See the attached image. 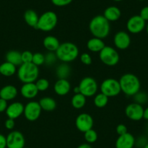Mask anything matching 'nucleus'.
<instances>
[{"instance_id": "6ab92c4d", "label": "nucleus", "mask_w": 148, "mask_h": 148, "mask_svg": "<svg viewBox=\"0 0 148 148\" xmlns=\"http://www.w3.org/2000/svg\"><path fill=\"white\" fill-rule=\"evenodd\" d=\"M18 90L13 85H6L0 89V98L6 101L12 100L18 96Z\"/></svg>"}, {"instance_id": "72a5a7b5", "label": "nucleus", "mask_w": 148, "mask_h": 148, "mask_svg": "<svg viewBox=\"0 0 148 148\" xmlns=\"http://www.w3.org/2000/svg\"><path fill=\"white\" fill-rule=\"evenodd\" d=\"M45 56V65H48V66H50V65H54L55 62L58 60V58H57V55L55 54V52H49L48 53H47Z\"/></svg>"}, {"instance_id": "c9c22d12", "label": "nucleus", "mask_w": 148, "mask_h": 148, "mask_svg": "<svg viewBox=\"0 0 148 148\" xmlns=\"http://www.w3.org/2000/svg\"><path fill=\"white\" fill-rule=\"evenodd\" d=\"M147 142V136L142 135L139 136L137 139H135V146L138 148H143Z\"/></svg>"}, {"instance_id": "6e6552de", "label": "nucleus", "mask_w": 148, "mask_h": 148, "mask_svg": "<svg viewBox=\"0 0 148 148\" xmlns=\"http://www.w3.org/2000/svg\"><path fill=\"white\" fill-rule=\"evenodd\" d=\"M80 93L86 97H91L97 95L98 91V84L94 78L86 76L81 80L79 84Z\"/></svg>"}, {"instance_id": "603ef678", "label": "nucleus", "mask_w": 148, "mask_h": 148, "mask_svg": "<svg viewBox=\"0 0 148 148\" xmlns=\"http://www.w3.org/2000/svg\"><path fill=\"white\" fill-rule=\"evenodd\" d=\"M138 1H145V0H138Z\"/></svg>"}, {"instance_id": "423d86ee", "label": "nucleus", "mask_w": 148, "mask_h": 148, "mask_svg": "<svg viewBox=\"0 0 148 148\" xmlns=\"http://www.w3.org/2000/svg\"><path fill=\"white\" fill-rule=\"evenodd\" d=\"M99 57L101 62L108 66H115L120 60V56L118 51L110 46H105L99 52Z\"/></svg>"}, {"instance_id": "a211bd4d", "label": "nucleus", "mask_w": 148, "mask_h": 148, "mask_svg": "<svg viewBox=\"0 0 148 148\" xmlns=\"http://www.w3.org/2000/svg\"><path fill=\"white\" fill-rule=\"evenodd\" d=\"M71 89V85L68 79H58L54 84V92L59 96H65Z\"/></svg>"}, {"instance_id": "79ce46f5", "label": "nucleus", "mask_w": 148, "mask_h": 148, "mask_svg": "<svg viewBox=\"0 0 148 148\" xmlns=\"http://www.w3.org/2000/svg\"><path fill=\"white\" fill-rule=\"evenodd\" d=\"M8 101H6L4 99H2V98H0V113L5 112L7 108H8Z\"/></svg>"}, {"instance_id": "5fc2aeb1", "label": "nucleus", "mask_w": 148, "mask_h": 148, "mask_svg": "<svg viewBox=\"0 0 148 148\" xmlns=\"http://www.w3.org/2000/svg\"><path fill=\"white\" fill-rule=\"evenodd\" d=\"M147 139H148V134H147Z\"/></svg>"}, {"instance_id": "f257e3e1", "label": "nucleus", "mask_w": 148, "mask_h": 148, "mask_svg": "<svg viewBox=\"0 0 148 148\" xmlns=\"http://www.w3.org/2000/svg\"><path fill=\"white\" fill-rule=\"evenodd\" d=\"M89 29L94 37L104 39L110 32V24L103 15H98L90 21Z\"/></svg>"}, {"instance_id": "2eb2a0df", "label": "nucleus", "mask_w": 148, "mask_h": 148, "mask_svg": "<svg viewBox=\"0 0 148 148\" xmlns=\"http://www.w3.org/2000/svg\"><path fill=\"white\" fill-rule=\"evenodd\" d=\"M24 107L25 105H23V104L21 103V102H12L10 105H8L5 111L7 116L9 119H14V120L18 119L20 116L23 114Z\"/></svg>"}, {"instance_id": "c85d7f7f", "label": "nucleus", "mask_w": 148, "mask_h": 148, "mask_svg": "<svg viewBox=\"0 0 148 148\" xmlns=\"http://www.w3.org/2000/svg\"><path fill=\"white\" fill-rule=\"evenodd\" d=\"M109 101V97H107L106 95L102 93H98L96 95H95L94 98V104L97 108H105L108 103Z\"/></svg>"}, {"instance_id": "f704fd0d", "label": "nucleus", "mask_w": 148, "mask_h": 148, "mask_svg": "<svg viewBox=\"0 0 148 148\" xmlns=\"http://www.w3.org/2000/svg\"><path fill=\"white\" fill-rule=\"evenodd\" d=\"M33 55H34V54H33L31 51L25 50L23 51V52H21V58H22L23 63H29V62H32Z\"/></svg>"}, {"instance_id": "49530a36", "label": "nucleus", "mask_w": 148, "mask_h": 148, "mask_svg": "<svg viewBox=\"0 0 148 148\" xmlns=\"http://www.w3.org/2000/svg\"><path fill=\"white\" fill-rule=\"evenodd\" d=\"M73 92H74V94H79V93H80V89H79V86H76V87H74Z\"/></svg>"}, {"instance_id": "a18cd8bd", "label": "nucleus", "mask_w": 148, "mask_h": 148, "mask_svg": "<svg viewBox=\"0 0 148 148\" xmlns=\"http://www.w3.org/2000/svg\"><path fill=\"white\" fill-rule=\"evenodd\" d=\"M77 148H92V146L90 145V144L83 143V144H82V145H79V146H78Z\"/></svg>"}, {"instance_id": "a878e982", "label": "nucleus", "mask_w": 148, "mask_h": 148, "mask_svg": "<svg viewBox=\"0 0 148 148\" xmlns=\"http://www.w3.org/2000/svg\"><path fill=\"white\" fill-rule=\"evenodd\" d=\"M17 66L9 62H5L0 65V74L6 77H10L17 72Z\"/></svg>"}, {"instance_id": "7c9ffc66", "label": "nucleus", "mask_w": 148, "mask_h": 148, "mask_svg": "<svg viewBox=\"0 0 148 148\" xmlns=\"http://www.w3.org/2000/svg\"><path fill=\"white\" fill-rule=\"evenodd\" d=\"M134 101L139 105H145L148 102V95L145 92H138L134 95Z\"/></svg>"}, {"instance_id": "4be33fe9", "label": "nucleus", "mask_w": 148, "mask_h": 148, "mask_svg": "<svg viewBox=\"0 0 148 148\" xmlns=\"http://www.w3.org/2000/svg\"><path fill=\"white\" fill-rule=\"evenodd\" d=\"M60 45L59 40L54 36H47L43 40V46L49 52H56Z\"/></svg>"}, {"instance_id": "9d476101", "label": "nucleus", "mask_w": 148, "mask_h": 148, "mask_svg": "<svg viewBox=\"0 0 148 148\" xmlns=\"http://www.w3.org/2000/svg\"><path fill=\"white\" fill-rule=\"evenodd\" d=\"M7 148H23L25 140L22 132L12 131L6 136Z\"/></svg>"}, {"instance_id": "3c124183", "label": "nucleus", "mask_w": 148, "mask_h": 148, "mask_svg": "<svg viewBox=\"0 0 148 148\" xmlns=\"http://www.w3.org/2000/svg\"><path fill=\"white\" fill-rule=\"evenodd\" d=\"M113 1H115V2H121L123 0H113Z\"/></svg>"}, {"instance_id": "f8f14e48", "label": "nucleus", "mask_w": 148, "mask_h": 148, "mask_svg": "<svg viewBox=\"0 0 148 148\" xmlns=\"http://www.w3.org/2000/svg\"><path fill=\"white\" fill-rule=\"evenodd\" d=\"M146 27V21H144L140 15H133L128 20L126 28L132 34H137L142 32Z\"/></svg>"}, {"instance_id": "09e8293b", "label": "nucleus", "mask_w": 148, "mask_h": 148, "mask_svg": "<svg viewBox=\"0 0 148 148\" xmlns=\"http://www.w3.org/2000/svg\"><path fill=\"white\" fill-rule=\"evenodd\" d=\"M146 129H147V134H148V121H147V125H146Z\"/></svg>"}, {"instance_id": "0eeeda50", "label": "nucleus", "mask_w": 148, "mask_h": 148, "mask_svg": "<svg viewBox=\"0 0 148 148\" xmlns=\"http://www.w3.org/2000/svg\"><path fill=\"white\" fill-rule=\"evenodd\" d=\"M101 93L108 97H116L121 92L119 81L113 78L106 79L101 83L99 86Z\"/></svg>"}, {"instance_id": "9b49d317", "label": "nucleus", "mask_w": 148, "mask_h": 148, "mask_svg": "<svg viewBox=\"0 0 148 148\" xmlns=\"http://www.w3.org/2000/svg\"><path fill=\"white\" fill-rule=\"evenodd\" d=\"M144 108L142 105L132 102L129 104L125 108V114L126 117L134 121H139L143 119Z\"/></svg>"}, {"instance_id": "b1692460", "label": "nucleus", "mask_w": 148, "mask_h": 148, "mask_svg": "<svg viewBox=\"0 0 148 148\" xmlns=\"http://www.w3.org/2000/svg\"><path fill=\"white\" fill-rule=\"evenodd\" d=\"M39 102L42 110L51 112L55 110L57 108L56 101L50 97H44L39 100Z\"/></svg>"}, {"instance_id": "4c0bfd02", "label": "nucleus", "mask_w": 148, "mask_h": 148, "mask_svg": "<svg viewBox=\"0 0 148 148\" xmlns=\"http://www.w3.org/2000/svg\"><path fill=\"white\" fill-rule=\"evenodd\" d=\"M52 3L57 7H65L70 5L73 0H51Z\"/></svg>"}, {"instance_id": "e433bc0d", "label": "nucleus", "mask_w": 148, "mask_h": 148, "mask_svg": "<svg viewBox=\"0 0 148 148\" xmlns=\"http://www.w3.org/2000/svg\"><path fill=\"white\" fill-rule=\"evenodd\" d=\"M80 60L81 62L85 65H89L92 64V59L91 55H89V53H86V52H84V53H82L80 56Z\"/></svg>"}, {"instance_id": "7ed1b4c3", "label": "nucleus", "mask_w": 148, "mask_h": 148, "mask_svg": "<svg viewBox=\"0 0 148 148\" xmlns=\"http://www.w3.org/2000/svg\"><path fill=\"white\" fill-rule=\"evenodd\" d=\"M18 78L22 83H35L39 79V67L33 62L22 63L17 70Z\"/></svg>"}, {"instance_id": "bb28decb", "label": "nucleus", "mask_w": 148, "mask_h": 148, "mask_svg": "<svg viewBox=\"0 0 148 148\" xmlns=\"http://www.w3.org/2000/svg\"><path fill=\"white\" fill-rule=\"evenodd\" d=\"M7 62L13 64L15 66H20L22 65V58H21V52L17 50H10L6 54L5 56Z\"/></svg>"}, {"instance_id": "de8ad7c7", "label": "nucleus", "mask_w": 148, "mask_h": 148, "mask_svg": "<svg viewBox=\"0 0 148 148\" xmlns=\"http://www.w3.org/2000/svg\"><path fill=\"white\" fill-rule=\"evenodd\" d=\"M145 28H146L147 34V35H148V23L146 25V27H145Z\"/></svg>"}, {"instance_id": "a19ab883", "label": "nucleus", "mask_w": 148, "mask_h": 148, "mask_svg": "<svg viewBox=\"0 0 148 148\" xmlns=\"http://www.w3.org/2000/svg\"><path fill=\"white\" fill-rule=\"evenodd\" d=\"M139 15L144 21H148V6H145L142 8Z\"/></svg>"}, {"instance_id": "37998d69", "label": "nucleus", "mask_w": 148, "mask_h": 148, "mask_svg": "<svg viewBox=\"0 0 148 148\" xmlns=\"http://www.w3.org/2000/svg\"><path fill=\"white\" fill-rule=\"evenodd\" d=\"M0 148H7L6 136L0 134Z\"/></svg>"}, {"instance_id": "f3484780", "label": "nucleus", "mask_w": 148, "mask_h": 148, "mask_svg": "<svg viewBox=\"0 0 148 148\" xmlns=\"http://www.w3.org/2000/svg\"><path fill=\"white\" fill-rule=\"evenodd\" d=\"M23 97L27 99H33L37 96L39 90L35 83H25L23 84L20 90Z\"/></svg>"}, {"instance_id": "cd10ccee", "label": "nucleus", "mask_w": 148, "mask_h": 148, "mask_svg": "<svg viewBox=\"0 0 148 148\" xmlns=\"http://www.w3.org/2000/svg\"><path fill=\"white\" fill-rule=\"evenodd\" d=\"M71 105L75 109H82L86 103V97L82 94H74L71 98Z\"/></svg>"}, {"instance_id": "1a4fd4ad", "label": "nucleus", "mask_w": 148, "mask_h": 148, "mask_svg": "<svg viewBox=\"0 0 148 148\" xmlns=\"http://www.w3.org/2000/svg\"><path fill=\"white\" fill-rule=\"evenodd\" d=\"M42 111V109L39 102L30 101L24 107L23 115L29 121H35L40 117Z\"/></svg>"}, {"instance_id": "58836bf2", "label": "nucleus", "mask_w": 148, "mask_h": 148, "mask_svg": "<svg viewBox=\"0 0 148 148\" xmlns=\"http://www.w3.org/2000/svg\"><path fill=\"white\" fill-rule=\"evenodd\" d=\"M116 132L119 134V136H120V135H123L124 134L127 133L128 129L126 125L123 124V123H120L116 127Z\"/></svg>"}, {"instance_id": "8fccbe9b", "label": "nucleus", "mask_w": 148, "mask_h": 148, "mask_svg": "<svg viewBox=\"0 0 148 148\" xmlns=\"http://www.w3.org/2000/svg\"><path fill=\"white\" fill-rule=\"evenodd\" d=\"M143 148H148V142H147V143L146 144V145H145V146Z\"/></svg>"}, {"instance_id": "f03ea898", "label": "nucleus", "mask_w": 148, "mask_h": 148, "mask_svg": "<svg viewBox=\"0 0 148 148\" xmlns=\"http://www.w3.org/2000/svg\"><path fill=\"white\" fill-rule=\"evenodd\" d=\"M119 81L121 92L127 96H134L140 91V81L134 74L130 73L123 74Z\"/></svg>"}, {"instance_id": "dca6fc26", "label": "nucleus", "mask_w": 148, "mask_h": 148, "mask_svg": "<svg viewBox=\"0 0 148 148\" xmlns=\"http://www.w3.org/2000/svg\"><path fill=\"white\" fill-rule=\"evenodd\" d=\"M116 148H134L135 147V137L131 133L120 135L116 141Z\"/></svg>"}, {"instance_id": "393cba45", "label": "nucleus", "mask_w": 148, "mask_h": 148, "mask_svg": "<svg viewBox=\"0 0 148 148\" xmlns=\"http://www.w3.org/2000/svg\"><path fill=\"white\" fill-rule=\"evenodd\" d=\"M56 76L58 79H68L71 73V66L66 62H62L56 68Z\"/></svg>"}, {"instance_id": "c756f323", "label": "nucleus", "mask_w": 148, "mask_h": 148, "mask_svg": "<svg viewBox=\"0 0 148 148\" xmlns=\"http://www.w3.org/2000/svg\"><path fill=\"white\" fill-rule=\"evenodd\" d=\"M84 134V139L86 140V143L93 144L97 140L98 134L95 129H89Z\"/></svg>"}, {"instance_id": "ea45409f", "label": "nucleus", "mask_w": 148, "mask_h": 148, "mask_svg": "<svg viewBox=\"0 0 148 148\" xmlns=\"http://www.w3.org/2000/svg\"><path fill=\"white\" fill-rule=\"evenodd\" d=\"M15 122L14 119H9V118H8V119L5 121V126L7 129H8V130H12V129L15 128Z\"/></svg>"}, {"instance_id": "ddd939ff", "label": "nucleus", "mask_w": 148, "mask_h": 148, "mask_svg": "<svg viewBox=\"0 0 148 148\" xmlns=\"http://www.w3.org/2000/svg\"><path fill=\"white\" fill-rule=\"evenodd\" d=\"M76 128L81 132H86L89 129H93L94 120L92 116L90 114L86 113H80L76 117L75 121Z\"/></svg>"}, {"instance_id": "412c9836", "label": "nucleus", "mask_w": 148, "mask_h": 148, "mask_svg": "<svg viewBox=\"0 0 148 148\" xmlns=\"http://www.w3.org/2000/svg\"><path fill=\"white\" fill-rule=\"evenodd\" d=\"M86 47L90 52L99 53L105 47V44L103 39L93 36V38H91L90 39L88 40L87 43H86Z\"/></svg>"}, {"instance_id": "2f4dec72", "label": "nucleus", "mask_w": 148, "mask_h": 148, "mask_svg": "<svg viewBox=\"0 0 148 148\" xmlns=\"http://www.w3.org/2000/svg\"><path fill=\"white\" fill-rule=\"evenodd\" d=\"M35 84L39 92H45V91L47 90L48 88L49 87V81L45 78L38 79L36 81Z\"/></svg>"}, {"instance_id": "20e7f679", "label": "nucleus", "mask_w": 148, "mask_h": 148, "mask_svg": "<svg viewBox=\"0 0 148 148\" xmlns=\"http://www.w3.org/2000/svg\"><path fill=\"white\" fill-rule=\"evenodd\" d=\"M55 54L59 60L62 62H71L79 57V49L75 44L72 42H64L60 44Z\"/></svg>"}, {"instance_id": "4468645a", "label": "nucleus", "mask_w": 148, "mask_h": 148, "mask_svg": "<svg viewBox=\"0 0 148 148\" xmlns=\"http://www.w3.org/2000/svg\"><path fill=\"white\" fill-rule=\"evenodd\" d=\"M113 43L117 49L124 50L131 45V37L127 32L120 31L116 33L113 38Z\"/></svg>"}, {"instance_id": "aec40b11", "label": "nucleus", "mask_w": 148, "mask_h": 148, "mask_svg": "<svg viewBox=\"0 0 148 148\" xmlns=\"http://www.w3.org/2000/svg\"><path fill=\"white\" fill-rule=\"evenodd\" d=\"M103 16L110 22L117 21L121 16V11L118 7L110 6L105 10L103 13Z\"/></svg>"}, {"instance_id": "39448f33", "label": "nucleus", "mask_w": 148, "mask_h": 148, "mask_svg": "<svg viewBox=\"0 0 148 148\" xmlns=\"http://www.w3.org/2000/svg\"><path fill=\"white\" fill-rule=\"evenodd\" d=\"M58 22L57 14L53 11H47L39 16L36 28L45 32L52 31Z\"/></svg>"}, {"instance_id": "473e14b6", "label": "nucleus", "mask_w": 148, "mask_h": 148, "mask_svg": "<svg viewBox=\"0 0 148 148\" xmlns=\"http://www.w3.org/2000/svg\"><path fill=\"white\" fill-rule=\"evenodd\" d=\"M45 62V56L41 52H36L33 55L32 62L36 66H41L44 65Z\"/></svg>"}, {"instance_id": "c03bdc74", "label": "nucleus", "mask_w": 148, "mask_h": 148, "mask_svg": "<svg viewBox=\"0 0 148 148\" xmlns=\"http://www.w3.org/2000/svg\"><path fill=\"white\" fill-rule=\"evenodd\" d=\"M143 119L145 120L148 121V107L144 109V113H143Z\"/></svg>"}, {"instance_id": "864d4df0", "label": "nucleus", "mask_w": 148, "mask_h": 148, "mask_svg": "<svg viewBox=\"0 0 148 148\" xmlns=\"http://www.w3.org/2000/svg\"><path fill=\"white\" fill-rule=\"evenodd\" d=\"M23 148H30V147H24Z\"/></svg>"}, {"instance_id": "5701e85b", "label": "nucleus", "mask_w": 148, "mask_h": 148, "mask_svg": "<svg viewBox=\"0 0 148 148\" xmlns=\"http://www.w3.org/2000/svg\"><path fill=\"white\" fill-rule=\"evenodd\" d=\"M39 18V16L38 14L33 10H28L24 13V21L25 23L32 28H36Z\"/></svg>"}]
</instances>
